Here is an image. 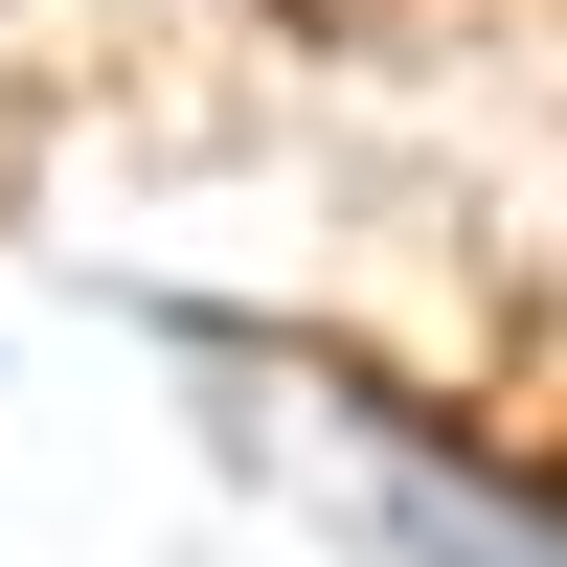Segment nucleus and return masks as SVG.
I'll list each match as a JSON object with an SVG mask.
<instances>
[{"label":"nucleus","mask_w":567,"mask_h":567,"mask_svg":"<svg viewBox=\"0 0 567 567\" xmlns=\"http://www.w3.org/2000/svg\"><path fill=\"white\" fill-rule=\"evenodd\" d=\"M250 23H296V45H386L409 0H250Z\"/></svg>","instance_id":"nucleus-1"}]
</instances>
